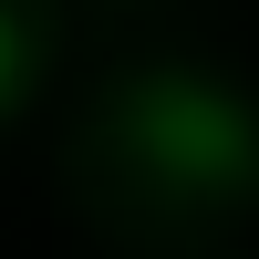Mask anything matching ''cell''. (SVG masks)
<instances>
[{
    "mask_svg": "<svg viewBox=\"0 0 259 259\" xmlns=\"http://www.w3.org/2000/svg\"><path fill=\"white\" fill-rule=\"evenodd\" d=\"M11 83H21V31L0 21V94H11Z\"/></svg>",
    "mask_w": 259,
    "mask_h": 259,
    "instance_id": "6da1fadb",
    "label": "cell"
}]
</instances>
